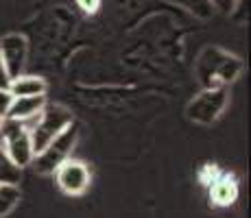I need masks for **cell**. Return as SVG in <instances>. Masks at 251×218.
<instances>
[{
    "label": "cell",
    "instance_id": "cell-1",
    "mask_svg": "<svg viewBox=\"0 0 251 218\" xmlns=\"http://www.w3.org/2000/svg\"><path fill=\"white\" fill-rule=\"evenodd\" d=\"M243 72L238 57L219 48H205L195 64V76L203 90H227Z\"/></svg>",
    "mask_w": 251,
    "mask_h": 218
},
{
    "label": "cell",
    "instance_id": "cell-2",
    "mask_svg": "<svg viewBox=\"0 0 251 218\" xmlns=\"http://www.w3.org/2000/svg\"><path fill=\"white\" fill-rule=\"evenodd\" d=\"M72 122H75L72 114L66 107H61V105H44L40 116L33 118L31 122H26L35 155L40 153L48 142H52L64 129H68Z\"/></svg>",
    "mask_w": 251,
    "mask_h": 218
},
{
    "label": "cell",
    "instance_id": "cell-3",
    "mask_svg": "<svg viewBox=\"0 0 251 218\" xmlns=\"http://www.w3.org/2000/svg\"><path fill=\"white\" fill-rule=\"evenodd\" d=\"M76 140H79V127L72 122L68 129L61 131L52 142H48L46 146L33 157L31 166L40 174H55L57 168H59L66 159L72 157V151H75V146H76Z\"/></svg>",
    "mask_w": 251,
    "mask_h": 218
},
{
    "label": "cell",
    "instance_id": "cell-4",
    "mask_svg": "<svg viewBox=\"0 0 251 218\" xmlns=\"http://www.w3.org/2000/svg\"><path fill=\"white\" fill-rule=\"evenodd\" d=\"M0 144L7 151V155L11 157V162L18 168L31 166L35 151H33V142H31V133H28V124L26 122H18V120H9L4 118L0 122Z\"/></svg>",
    "mask_w": 251,
    "mask_h": 218
},
{
    "label": "cell",
    "instance_id": "cell-5",
    "mask_svg": "<svg viewBox=\"0 0 251 218\" xmlns=\"http://www.w3.org/2000/svg\"><path fill=\"white\" fill-rule=\"evenodd\" d=\"M227 103H229L227 90H203L199 96H195L188 103L186 116L192 122L212 124L221 118V114L225 111Z\"/></svg>",
    "mask_w": 251,
    "mask_h": 218
},
{
    "label": "cell",
    "instance_id": "cell-6",
    "mask_svg": "<svg viewBox=\"0 0 251 218\" xmlns=\"http://www.w3.org/2000/svg\"><path fill=\"white\" fill-rule=\"evenodd\" d=\"M55 177H57V186H59L61 192L70 196H79L83 192H88L90 183H92V174H90V168L85 166L83 162L79 159H66L59 168L55 170Z\"/></svg>",
    "mask_w": 251,
    "mask_h": 218
},
{
    "label": "cell",
    "instance_id": "cell-7",
    "mask_svg": "<svg viewBox=\"0 0 251 218\" xmlns=\"http://www.w3.org/2000/svg\"><path fill=\"white\" fill-rule=\"evenodd\" d=\"M26 52H28V46L22 35L13 33V35L2 37V42H0V59H2L11 79L22 74L24 64H26Z\"/></svg>",
    "mask_w": 251,
    "mask_h": 218
},
{
    "label": "cell",
    "instance_id": "cell-8",
    "mask_svg": "<svg viewBox=\"0 0 251 218\" xmlns=\"http://www.w3.org/2000/svg\"><path fill=\"white\" fill-rule=\"evenodd\" d=\"M44 105H46L44 96H16L7 111V118L18 120V122H31L33 118L40 116Z\"/></svg>",
    "mask_w": 251,
    "mask_h": 218
},
{
    "label": "cell",
    "instance_id": "cell-9",
    "mask_svg": "<svg viewBox=\"0 0 251 218\" xmlns=\"http://www.w3.org/2000/svg\"><path fill=\"white\" fill-rule=\"evenodd\" d=\"M46 90V81L35 74H20L16 79H11V85H9V92H11L13 98L16 96H44Z\"/></svg>",
    "mask_w": 251,
    "mask_h": 218
},
{
    "label": "cell",
    "instance_id": "cell-10",
    "mask_svg": "<svg viewBox=\"0 0 251 218\" xmlns=\"http://www.w3.org/2000/svg\"><path fill=\"white\" fill-rule=\"evenodd\" d=\"M210 196L216 205H229L238 196V183L229 174H221L210 183Z\"/></svg>",
    "mask_w": 251,
    "mask_h": 218
},
{
    "label": "cell",
    "instance_id": "cell-11",
    "mask_svg": "<svg viewBox=\"0 0 251 218\" xmlns=\"http://www.w3.org/2000/svg\"><path fill=\"white\" fill-rule=\"evenodd\" d=\"M22 179V168H18L11 162V157L7 155V151L0 144V183H7V186H18Z\"/></svg>",
    "mask_w": 251,
    "mask_h": 218
},
{
    "label": "cell",
    "instance_id": "cell-12",
    "mask_svg": "<svg viewBox=\"0 0 251 218\" xmlns=\"http://www.w3.org/2000/svg\"><path fill=\"white\" fill-rule=\"evenodd\" d=\"M18 203H20V188L0 183V218L11 214Z\"/></svg>",
    "mask_w": 251,
    "mask_h": 218
},
{
    "label": "cell",
    "instance_id": "cell-13",
    "mask_svg": "<svg viewBox=\"0 0 251 218\" xmlns=\"http://www.w3.org/2000/svg\"><path fill=\"white\" fill-rule=\"evenodd\" d=\"M171 2L181 4L183 9H188V11L197 13V16H201V18H207V16L212 13L210 0H171Z\"/></svg>",
    "mask_w": 251,
    "mask_h": 218
},
{
    "label": "cell",
    "instance_id": "cell-14",
    "mask_svg": "<svg viewBox=\"0 0 251 218\" xmlns=\"http://www.w3.org/2000/svg\"><path fill=\"white\" fill-rule=\"evenodd\" d=\"M212 9H216V11L221 13H231L236 9V4H238V0H210Z\"/></svg>",
    "mask_w": 251,
    "mask_h": 218
},
{
    "label": "cell",
    "instance_id": "cell-15",
    "mask_svg": "<svg viewBox=\"0 0 251 218\" xmlns=\"http://www.w3.org/2000/svg\"><path fill=\"white\" fill-rule=\"evenodd\" d=\"M11 100H13V96H11V92L9 90H0V118H7V111L9 107H11Z\"/></svg>",
    "mask_w": 251,
    "mask_h": 218
},
{
    "label": "cell",
    "instance_id": "cell-16",
    "mask_svg": "<svg viewBox=\"0 0 251 218\" xmlns=\"http://www.w3.org/2000/svg\"><path fill=\"white\" fill-rule=\"evenodd\" d=\"M9 85H11V76H9L2 59H0V90H9Z\"/></svg>",
    "mask_w": 251,
    "mask_h": 218
},
{
    "label": "cell",
    "instance_id": "cell-17",
    "mask_svg": "<svg viewBox=\"0 0 251 218\" xmlns=\"http://www.w3.org/2000/svg\"><path fill=\"white\" fill-rule=\"evenodd\" d=\"M0 122H2V118H0Z\"/></svg>",
    "mask_w": 251,
    "mask_h": 218
}]
</instances>
